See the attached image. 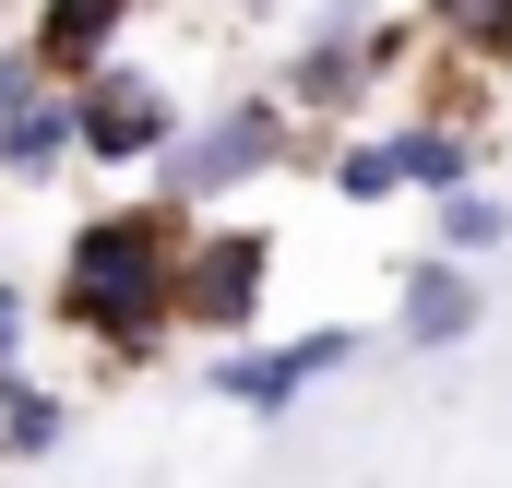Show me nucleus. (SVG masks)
I'll list each match as a JSON object with an SVG mask.
<instances>
[{
    "instance_id": "1",
    "label": "nucleus",
    "mask_w": 512,
    "mask_h": 488,
    "mask_svg": "<svg viewBox=\"0 0 512 488\" xmlns=\"http://www.w3.org/2000/svg\"><path fill=\"white\" fill-rule=\"evenodd\" d=\"M167 262H179V215L167 203H131V215H96L60 250V322L108 358H155L167 346Z\"/></svg>"
},
{
    "instance_id": "2",
    "label": "nucleus",
    "mask_w": 512,
    "mask_h": 488,
    "mask_svg": "<svg viewBox=\"0 0 512 488\" xmlns=\"http://www.w3.org/2000/svg\"><path fill=\"white\" fill-rule=\"evenodd\" d=\"M262 286H274V239L262 227H203L167 262V334H251Z\"/></svg>"
},
{
    "instance_id": "3",
    "label": "nucleus",
    "mask_w": 512,
    "mask_h": 488,
    "mask_svg": "<svg viewBox=\"0 0 512 488\" xmlns=\"http://www.w3.org/2000/svg\"><path fill=\"white\" fill-rule=\"evenodd\" d=\"M274 155H286V108H274V96H239V108H215L203 131H167L155 179H167V203L191 215V203H227V191H251Z\"/></svg>"
},
{
    "instance_id": "4",
    "label": "nucleus",
    "mask_w": 512,
    "mask_h": 488,
    "mask_svg": "<svg viewBox=\"0 0 512 488\" xmlns=\"http://www.w3.org/2000/svg\"><path fill=\"white\" fill-rule=\"evenodd\" d=\"M60 96H72V155H96V167H155L167 131H179V96L155 72H131V60H96Z\"/></svg>"
},
{
    "instance_id": "5",
    "label": "nucleus",
    "mask_w": 512,
    "mask_h": 488,
    "mask_svg": "<svg viewBox=\"0 0 512 488\" xmlns=\"http://www.w3.org/2000/svg\"><path fill=\"white\" fill-rule=\"evenodd\" d=\"M358 346H370V334H346V322H310V334H286V346H227V358H203V393H227V405H251V417H286L310 381H334Z\"/></svg>"
},
{
    "instance_id": "6",
    "label": "nucleus",
    "mask_w": 512,
    "mask_h": 488,
    "mask_svg": "<svg viewBox=\"0 0 512 488\" xmlns=\"http://www.w3.org/2000/svg\"><path fill=\"white\" fill-rule=\"evenodd\" d=\"M393 60H405V24H358V36H310L298 60H286V120H346L370 84H382Z\"/></svg>"
},
{
    "instance_id": "7",
    "label": "nucleus",
    "mask_w": 512,
    "mask_h": 488,
    "mask_svg": "<svg viewBox=\"0 0 512 488\" xmlns=\"http://www.w3.org/2000/svg\"><path fill=\"white\" fill-rule=\"evenodd\" d=\"M477 322H489V286H477V262H453V250L405 262V286H393V346H417V358H453V346H477Z\"/></svg>"
},
{
    "instance_id": "8",
    "label": "nucleus",
    "mask_w": 512,
    "mask_h": 488,
    "mask_svg": "<svg viewBox=\"0 0 512 488\" xmlns=\"http://www.w3.org/2000/svg\"><path fill=\"white\" fill-rule=\"evenodd\" d=\"M120 24H131V0H48L36 36H24V60H36L48 84H84L96 60H120Z\"/></svg>"
},
{
    "instance_id": "9",
    "label": "nucleus",
    "mask_w": 512,
    "mask_h": 488,
    "mask_svg": "<svg viewBox=\"0 0 512 488\" xmlns=\"http://www.w3.org/2000/svg\"><path fill=\"white\" fill-rule=\"evenodd\" d=\"M72 167V96L36 84L24 108H0V179H60Z\"/></svg>"
},
{
    "instance_id": "10",
    "label": "nucleus",
    "mask_w": 512,
    "mask_h": 488,
    "mask_svg": "<svg viewBox=\"0 0 512 488\" xmlns=\"http://www.w3.org/2000/svg\"><path fill=\"white\" fill-rule=\"evenodd\" d=\"M393 179H405V191H465V179H477V143L453 120H417V131H393Z\"/></svg>"
},
{
    "instance_id": "11",
    "label": "nucleus",
    "mask_w": 512,
    "mask_h": 488,
    "mask_svg": "<svg viewBox=\"0 0 512 488\" xmlns=\"http://www.w3.org/2000/svg\"><path fill=\"white\" fill-rule=\"evenodd\" d=\"M0 453H12V465L60 453V393H48V381H24V369H0Z\"/></svg>"
},
{
    "instance_id": "12",
    "label": "nucleus",
    "mask_w": 512,
    "mask_h": 488,
    "mask_svg": "<svg viewBox=\"0 0 512 488\" xmlns=\"http://www.w3.org/2000/svg\"><path fill=\"white\" fill-rule=\"evenodd\" d=\"M429 24H441L465 60H501L512 72V0H429Z\"/></svg>"
},
{
    "instance_id": "13",
    "label": "nucleus",
    "mask_w": 512,
    "mask_h": 488,
    "mask_svg": "<svg viewBox=\"0 0 512 488\" xmlns=\"http://www.w3.org/2000/svg\"><path fill=\"white\" fill-rule=\"evenodd\" d=\"M501 239H512V215L477 191V179H465V191H441V250H453V262H477V250H501Z\"/></svg>"
},
{
    "instance_id": "14",
    "label": "nucleus",
    "mask_w": 512,
    "mask_h": 488,
    "mask_svg": "<svg viewBox=\"0 0 512 488\" xmlns=\"http://www.w3.org/2000/svg\"><path fill=\"white\" fill-rule=\"evenodd\" d=\"M334 191H346V203H393V191H405V179H393V143H346V155H334Z\"/></svg>"
},
{
    "instance_id": "15",
    "label": "nucleus",
    "mask_w": 512,
    "mask_h": 488,
    "mask_svg": "<svg viewBox=\"0 0 512 488\" xmlns=\"http://www.w3.org/2000/svg\"><path fill=\"white\" fill-rule=\"evenodd\" d=\"M0 369H24V286L0 274Z\"/></svg>"
},
{
    "instance_id": "16",
    "label": "nucleus",
    "mask_w": 512,
    "mask_h": 488,
    "mask_svg": "<svg viewBox=\"0 0 512 488\" xmlns=\"http://www.w3.org/2000/svg\"><path fill=\"white\" fill-rule=\"evenodd\" d=\"M36 84H48V72H36V60H24V48H12V60H0V108H24V96H36Z\"/></svg>"
}]
</instances>
